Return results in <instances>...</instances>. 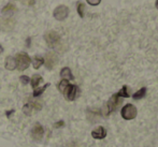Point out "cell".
Masks as SVG:
<instances>
[{
  "instance_id": "obj_1",
  "label": "cell",
  "mask_w": 158,
  "mask_h": 147,
  "mask_svg": "<svg viewBox=\"0 0 158 147\" xmlns=\"http://www.w3.org/2000/svg\"><path fill=\"white\" fill-rule=\"evenodd\" d=\"M15 61H16V68L19 71H24L29 67L31 60L26 53H19L15 57Z\"/></svg>"
},
{
  "instance_id": "obj_2",
  "label": "cell",
  "mask_w": 158,
  "mask_h": 147,
  "mask_svg": "<svg viewBox=\"0 0 158 147\" xmlns=\"http://www.w3.org/2000/svg\"><path fill=\"white\" fill-rule=\"evenodd\" d=\"M44 39H45L46 44H48L50 47H55V46L59 43V41H60L59 35L56 31H53V30L48 31V32L45 33V35H44Z\"/></svg>"
},
{
  "instance_id": "obj_3",
  "label": "cell",
  "mask_w": 158,
  "mask_h": 147,
  "mask_svg": "<svg viewBox=\"0 0 158 147\" xmlns=\"http://www.w3.org/2000/svg\"><path fill=\"white\" fill-rule=\"evenodd\" d=\"M122 117L126 120H131L137 116V108L132 104H126L121 111Z\"/></svg>"
},
{
  "instance_id": "obj_4",
  "label": "cell",
  "mask_w": 158,
  "mask_h": 147,
  "mask_svg": "<svg viewBox=\"0 0 158 147\" xmlns=\"http://www.w3.org/2000/svg\"><path fill=\"white\" fill-rule=\"evenodd\" d=\"M43 59H44V64H45V67L48 70H52L53 68H55V66L58 62V57H57V55L54 52L46 53L45 57Z\"/></svg>"
},
{
  "instance_id": "obj_5",
  "label": "cell",
  "mask_w": 158,
  "mask_h": 147,
  "mask_svg": "<svg viewBox=\"0 0 158 147\" xmlns=\"http://www.w3.org/2000/svg\"><path fill=\"white\" fill-rule=\"evenodd\" d=\"M53 15H54L55 19H57V21H64V19H66L69 15V8L66 6H64V4L58 6L54 10Z\"/></svg>"
},
{
  "instance_id": "obj_6",
  "label": "cell",
  "mask_w": 158,
  "mask_h": 147,
  "mask_svg": "<svg viewBox=\"0 0 158 147\" xmlns=\"http://www.w3.org/2000/svg\"><path fill=\"white\" fill-rule=\"evenodd\" d=\"M15 26V21L10 17H1L0 18V30L11 31Z\"/></svg>"
},
{
  "instance_id": "obj_7",
  "label": "cell",
  "mask_w": 158,
  "mask_h": 147,
  "mask_svg": "<svg viewBox=\"0 0 158 147\" xmlns=\"http://www.w3.org/2000/svg\"><path fill=\"white\" fill-rule=\"evenodd\" d=\"M118 93H114L112 97L110 98V100L106 103V115L111 114L112 112H114L115 108H117V103H118Z\"/></svg>"
},
{
  "instance_id": "obj_8",
  "label": "cell",
  "mask_w": 158,
  "mask_h": 147,
  "mask_svg": "<svg viewBox=\"0 0 158 147\" xmlns=\"http://www.w3.org/2000/svg\"><path fill=\"white\" fill-rule=\"evenodd\" d=\"M64 96L68 101H73L77 97V85H71L69 84L68 87L64 89Z\"/></svg>"
},
{
  "instance_id": "obj_9",
  "label": "cell",
  "mask_w": 158,
  "mask_h": 147,
  "mask_svg": "<svg viewBox=\"0 0 158 147\" xmlns=\"http://www.w3.org/2000/svg\"><path fill=\"white\" fill-rule=\"evenodd\" d=\"M43 134H44L43 127H42L41 125L39 124V122H37V124H35V126L32 127V129H31V137H32V139L35 140V141H40V140L43 137Z\"/></svg>"
},
{
  "instance_id": "obj_10",
  "label": "cell",
  "mask_w": 158,
  "mask_h": 147,
  "mask_svg": "<svg viewBox=\"0 0 158 147\" xmlns=\"http://www.w3.org/2000/svg\"><path fill=\"white\" fill-rule=\"evenodd\" d=\"M92 137L96 140H102L106 137V130L103 127L99 126L92 131Z\"/></svg>"
},
{
  "instance_id": "obj_11",
  "label": "cell",
  "mask_w": 158,
  "mask_h": 147,
  "mask_svg": "<svg viewBox=\"0 0 158 147\" xmlns=\"http://www.w3.org/2000/svg\"><path fill=\"white\" fill-rule=\"evenodd\" d=\"M4 66H6V70L13 71L16 69V61H15V58L12 56H8L6 58V62H4Z\"/></svg>"
},
{
  "instance_id": "obj_12",
  "label": "cell",
  "mask_w": 158,
  "mask_h": 147,
  "mask_svg": "<svg viewBox=\"0 0 158 147\" xmlns=\"http://www.w3.org/2000/svg\"><path fill=\"white\" fill-rule=\"evenodd\" d=\"M60 76H61V79H63V80H67V81L74 79V77H73V75H72V73H71V70L68 68V67H64V68L61 69Z\"/></svg>"
},
{
  "instance_id": "obj_13",
  "label": "cell",
  "mask_w": 158,
  "mask_h": 147,
  "mask_svg": "<svg viewBox=\"0 0 158 147\" xmlns=\"http://www.w3.org/2000/svg\"><path fill=\"white\" fill-rule=\"evenodd\" d=\"M42 82V76L40 74H35L33 76L31 77V80H30V83H31V86L33 89L38 88V86H39V84Z\"/></svg>"
},
{
  "instance_id": "obj_14",
  "label": "cell",
  "mask_w": 158,
  "mask_h": 147,
  "mask_svg": "<svg viewBox=\"0 0 158 147\" xmlns=\"http://www.w3.org/2000/svg\"><path fill=\"white\" fill-rule=\"evenodd\" d=\"M44 63V59L43 57H40V56H35V58L32 59V64H33V68L35 69H39L42 64Z\"/></svg>"
},
{
  "instance_id": "obj_15",
  "label": "cell",
  "mask_w": 158,
  "mask_h": 147,
  "mask_svg": "<svg viewBox=\"0 0 158 147\" xmlns=\"http://www.w3.org/2000/svg\"><path fill=\"white\" fill-rule=\"evenodd\" d=\"M50 86V84H45L44 86H42V87H40V88H35V90H33V93H32V96L33 97H40V96L42 95V93L45 91V89Z\"/></svg>"
},
{
  "instance_id": "obj_16",
  "label": "cell",
  "mask_w": 158,
  "mask_h": 147,
  "mask_svg": "<svg viewBox=\"0 0 158 147\" xmlns=\"http://www.w3.org/2000/svg\"><path fill=\"white\" fill-rule=\"evenodd\" d=\"M145 93H146V88L145 87L139 89V90H138L137 92L133 93V99H135V100L142 99V98H143L144 96H145Z\"/></svg>"
},
{
  "instance_id": "obj_17",
  "label": "cell",
  "mask_w": 158,
  "mask_h": 147,
  "mask_svg": "<svg viewBox=\"0 0 158 147\" xmlns=\"http://www.w3.org/2000/svg\"><path fill=\"white\" fill-rule=\"evenodd\" d=\"M14 11H15V6H14V4H12V3L6 4V6L2 9V13H3V14H12Z\"/></svg>"
},
{
  "instance_id": "obj_18",
  "label": "cell",
  "mask_w": 158,
  "mask_h": 147,
  "mask_svg": "<svg viewBox=\"0 0 158 147\" xmlns=\"http://www.w3.org/2000/svg\"><path fill=\"white\" fill-rule=\"evenodd\" d=\"M129 88L127 87V86H123V88L121 89V90L118 91V96L119 97H123V98H128L130 97V95H129Z\"/></svg>"
},
{
  "instance_id": "obj_19",
  "label": "cell",
  "mask_w": 158,
  "mask_h": 147,
  "mask_svg": "<svg viewBox=\"0 0 158 147\" xmlns=\"http://www.w3.org/2000/svg\"><path fill=\"white\" fill-rule=\"evenodd\" d=\"M69 84H70L69 83V81H67V80H61L60 83L58 84V90L60 91V92H64V89L68 87Z\"/></svg>"
},
{
  "instance_id": "obj_20",
  "label": "cell",
  "mask_w": 158,
  "mask_h": 147,
  "mask_svg": "<svg viewBox=\"0 0 158 147\" xmlns=\"http://www.w3.org/2000/svg\"><path fill=\"white\" fill-rule=\"evenodd\" d=\"M77 13L81 17H84V10H85V4L83 2H77Z\"/></svg>"
},
{
  "instance_id": "obj_21",
  "label": "cell",
  "mask_w": 158,
  "mask_h": 147,
  "mask_svg": "<svg viewBox=\"0 0 158 147\" xmlns=\"http://www.w3.org/2000/svg\"><path fill=\"white\" fill-rule=\"evenodd\" d=\"M31 111H32V105L30 103H27L23 106V112L25 115H28V116L31 115Z\"/></svg>"
},
{
  "instance_id": "obj_22",
  "label": "cell",
  "mask_w": 158,
  "mask_h": 147,
  "mask_svg": "<svg viewBox=\"0 0 158 147\" xmlns=\"http://www.w3.org/2000/svg\"><path fill=\"white\" fill-rule=\"evenodd\" d=\"M19 80H21V82H22L23 85H27V84L30 82V79L27 76V75H22V76L19 77Z\"/></svg>"
},
{
  "instance_id": "obj_23",
  "label": "cell",
  "mask_w": 158,
  "mask_h": 147,
  "mask_svg": "<svg viewBox=\"0 0 158 147\" xmlns=\"http://www.w3.org/2000/svg\"><path fill=\"white\" fill-rule=\"evenodd\" d=\"M87 1L88 4H90V6H98V4L101 2V0H86Z\"/></svg>"
},
{
  "instance_id": "obj_24",
  "label": "cell",
  "mask_w": 158,
  "mask_h": 147,
  "mask_svg": "<svg viewBox=\"0 0 158 147\" xmlns=\"http://www.w3.org/2000/svg\"><path fill=\"white\" fill-rule=\"evenodd\" d=\"M63 126H64V121L60 120V121H58L57 124L54 125V128H59V127H63Z\"/></svg>"
},
{
  "instance_id": "obj_25",
  "label": "cell",
  "mask_w": 158,
  "mask_h": 147,
  "mask_svg": "<svg viewBox=\"0 0 158 147\" xmlns=\"http://www.w3.org/2000/svg\"><path fill=\"white\" fill-rule=\"evenodd\" d=\"M33 108L37 110H41V104L40 103H33Z\"/></svg>"
},
{
  "instance_id": "obj_26",
  "label": "cell",
  "mask_w": 158,
  "mask_h": 147,
  "mask_svg": "<svg viewBox=\"0 0 158 147\" xmlns=\"http://www.w3.org/2000/svg\"><path fill=\"white\" fill-rule=\"evenodd\" d=\"M155 6H156V8L158 9V0H156V2H155Z\"/></svg>"
},
{
  "instance_id": "obj_27",
  "label": "cell",
  "mask_w": 158,
  "mask_h": 147,
  "mask_svg": "<svg viewBox=\"0 0 158 147\" xmlns=\"http://www.w3.org/2000/svg\"><path fill=\"white\" fill-rule=\"evenodd\" d=\"M1 51H2V48H1V47H0V52H1Z\"/></svg>"
}]
</instances>
